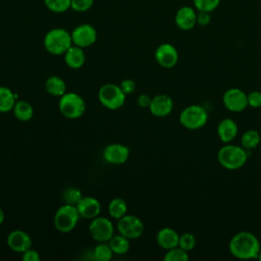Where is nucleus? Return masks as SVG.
Listing matches in <instances>:
<instances>
[{
  "label": "nucleus",
  "mask_w": 261,
  "mask_h": 261,
  "mask_svg": "<svg viewBox=\"0 0 261 261\" xmlns=\"http://www.w3.org/2000/svg\"><path fill=\"white\" fill-rule=\"evenodd\" d=\"M229 251L238 259H257L261 249L258 238L250 231H240L229 241Z\"/></svg>",
  "instance_id": "obj_1"
},
{
  "label": "nucleus",
  "mask_w": 261,
  "mask_h": 261,
  "mask_svg": "<svg viewBox=\"0 0 261 261\" xmlns=\"http://www.w3.org/2000/svg\"><path fill=\"white\" fill-rule=\"evenodd\" d=\"M72 45L71 34L63 28L51 29L44 37V47L53 55L64 54Z\"/></svg>",
  "instance_id": "obj_2"
},
{
  "label": "nucleus",
  "mask_w": 261,
  "mask_h": 261,
  "mask_svg": "<svg viewBox=\"0 0 261 261\" xmlns=\"http://www.w3.org/2000/svg\"><path fill=\"white\" fill-rule=\"evenodd\" d=\"M248 159L247 150L242 146L225 145L221 147L217 153L218 163L226 169L234 170L245 165Z\"/></svg>",
  "instance_id": "obj_3"
},
{
  "label": "nucleus",
  "mask_w": 261,
  "mask_h": 261,
  "mask_svg": "<svg viewBox=\"0 0 261 261\" xmlns=\"http://www.w3.org/2000/svg\"><path fill=\"white\" fill-rule=\"evenodd\" d=\"M208 121L207 110L198 104H192L182 109L179 114V122L190 130H197L203 127Z\"/></svg>",
  "instance_id": "obj_4"
},
{
  "label": "nucleus",
  "mask_w": 261,
  "mask_h": 261,
  "mask_svg": "<svg viewBox=\"0 0 261 261\" xmlns=\"http://www.w3.org/2000/svg\"><path fill=\"white\" fill-rule=\"evenodd\" d=\"M80 216L76 206L64 204L55 212L54 226L60 232H69L76 226Z\"/></svg>",
  "instance_id": "obj_5"
},
{
  "label": "nucleus",
  "mask_w": 261,
  "mask_h": 261,
  "mask_svg": "<svg viewBox=\"0 0 261 261\" xmlns=\"http://www.w3.org/2000/svg\"><path fill=\"white\" fill-rule=\"evenodd\" d=\"M126 95L123 93L121 88L115 84H105L103 85L98 92V99L100 103L110 109L116 110L120 108L124 102Z\"/></svg>",
  "instance_id": "obj_6"
},
{
  "label": "nucleus",
  "mask_w": 261,
  "mask_h": 261,
  "mask_svg": "<svg viewBox=\"0 0 261 261\" xmlns=\"http://www.w3.org/2000/svg\"><path fill=\"white\" fill-rule=\"evenodd\" d=\"M58 108L63 116L74 119L84 114L86 103L80 95L75 93H65L59 99Z\"/></svg>",
  "instance_id": "obj_7"
},
{
  "label": "nucleus",
  "mask_w": 261,
  "mask_h": 261,
  "mask_svg": "<svg viewBox=\"0 0 261 261\" xmlns=\"http://www.w3.org/2000/svg\"><path fill=\"white\" fill-rule=\"evenodd\" d=\"M117 229L120 234L127 239H138L144 232V224L139 217L125 214L118 219Z\"/></svg>",
  "instance_id": "obj_8"
},
{
  "label": "nucleus",
  "mask_w": 261,
  "mask_h": 261,
  "mask_svg": "<svg viewBox=\"0 0 261 261\" xmlns=\"http://www.w3.org/2000/svg\"><path fill=\"white\" fill-rule=\"evenodd\" d=\"M89 231L92 238L98 242H108L114 232L112 222L106 217H95L89 225Z\"/></svg>",
  "instance_id": "obj_9"
},
{
  "label": "nucleus",
  "mask_w": 261,
  "mask_h": 261,
  "mask_svg": "<svg viewBox=\"0 0 261 261\" xmlns=\"http://www.w3.org/2000/svg\"><path fill=\"white\" fill-rule=\"evenodd\" d=\"M70 34L72 44L83 49L92 46L97 40V31L89 23H82L75 27Z\"/></svg>",
  "instance_id": "obj_10"
},
{
  "label": "nucleus",
  "mask_w": 261,
  "mask_h": 261,
  "mask_svg": "<svg viewBox=\"0 0 261 261\" xmlns=\"http://www.w3.org/2000/svg\"><path fill=\"white\" fill-rule=\"evenodd\" d=\"M223 105L232 112L243 111L248 106L247 94L239 88H230L226 90L222 97Z\"/></svg>",
  "instance_id": "obj_11"
},
{
  "label": "nucleus",
  "mask_w": 261,
  "mask_h": 261,
  "mask_svg": "<svg viewBox=\"0 0 261 261\" xmlns=\"http://www.w3.org/2000/svg\"><path fill=\"white\" fill-rule=\"evenodd\" d=\"M155 59L160 66L171 68L178 61V52L173 45L163 43L157 47L155 51Z\"/></svg>",
  "instance_id": "obj_12"
},
{
  "label": "nucleus",
  "mask_w": 261,
  "mask_h": 261,
  "mask_svg": "<svg viewBox=\"0 0 261 261\" xmlns=\"http://www.w3.org/2000/svg\"><path fill=\"white\" fill-rule=\"evenodd\" d=\"M129 157L128 147L122 144H109L103 150V158L111 164H122Z\"/></svg>",
  "instance_id": "obj_13"
},
{
  "label": "nucleus",
  "mask_w": 261,
  "mask_h": 261,
  "mask_svg": "<svg viewBox=\"0 0 261 261\" xmlns=\"http://www.w3.org/2000/svg\"><path fill=\"white\" fill-rule=\"evenodd\" d=\"M173 108V101L170 96L165 94H159L152 98L149 106L150 112L157 117L167 116Z\"/></svg>",
  "instance_id": "obj_14"
},
{
  "label": "nucleus",
  "mask_w": 261,
  "mask_h": 261,
  "mask_svg": "<svg viewBox=\"0 0 261 261\" xmlns=\"http://www.w3.org/2000/svg\"><path fill=\"white\" fill-rule=\"evenodd\" d=\"M7 245L12 251L23 253L32 247V239L25 231L15 229L7 236Z\"/></svg>",
  "instance_id": "obj_15"
},
{
  "label": "nucleus",
  "mask_w": 261,
  "mask_h": 261,
  "mask_svg": "<svg viewBox=\"0 0 261 261\" xmlns=\"http://www.w3.org/2000/svg\"><path fill=\"white\" fill-rule=\"evenodd\" d=\"M174 21L180 30H192L197 23V13L193 7L182 6L176 11Z\"/></svg>",
  "instance_id": "obj_16"
},
{
  "label": "nucleus",
  "mask_w": 261,
  "mask_h": 261,
  "mask_svg": "<svg viewBox=\"0 0 261 261\" xmlns=\"http://www.w3.org/2000/svg\"><path fill=\"white\" fill-rule=\"evenodd\" d=\"M76 208L82 217L93 219L99 215L101 211V204L96 198L86 196L81 199V201L76 205Z\"/></svg>",
  "instance_id": "obj_17"
},
{
  "label": "nucleus",
  "mask_w": 261,
  "mask_h": 261,
  "mask_svg": "<svg viewBox=\"0 0 261 261\" xmlns=\"http://www.w3.org/2000/svg\"><path fill=\"white\" fill-rule=\"evenodd\" d=\"M156 242L161 248L169 250L178 246L179 234L170 227H163L157 232Z\"/></svg>",
  "instance_id": "obj_18"
},
{
  "label": "nucleus",
  "mask_w": 261,
  "mask_h": 261,
  "mask_svg": "<svg viewBox=\"0 0 261 261\" xmlns=\"http://www.w3.org/2000/svg\"><path fill=\"white\" fill-rule=\"evenodd\" d=\"M217 135L221 142L230 143L238 135V125L231 118L222 119L217 125Z\"/></svg>",
  "instance_id": "obj_19"
},
{
  "label": "nucleus",
  "mask_w": 261,
  "mask_h": 261,
  "mask_svg": "<svg viewBox=\"0 0 261 261\" xmlns=\"http://www.w3.org/2000/svg\"><path fill=\"white\" fill-rule=\"evenodd\" d=\"M86 60V55L83 48L72 45L65 53H64V61L66 65L72 69L81 68Z\"/></svg>",
  "instance_id": "obj_20"
},
{
  "label": "nucleus",
  "mask_w": 261,
  "mask_h": 261,
  "mask_svg": "<svg viewBox=\"0 0 261 261\" xmlns=\"http://www.w3.org/2000/svg\"><path fill=\"white\" fill-rule=\"evenodd\" d=\"M45 89L48 94L54 97H61L65 94L66 85L61 77L57 75H52L49 76L45 82Z\"/></svg>",
  "instance_id": "obj_21"
},
{
  "label": "nucleus",
  "mask_w": 261,
  "mask_h": 261,
  "mask_svg": "<svg viewBox=\"0 0 261 261\" xmlns=\"http://www.w3.org/2000/svg\"><path fill=\"white\" fill-rule=\"evenodd\" d=\"M17 95L9 88L0 86V112H8L13 109Z\"/></svg>",
  "instance_id": "obj_22"
},
{
  "label": "nucleus",
  "mask_w": 261,
  "mask_h": 261,
  "mask_svg": "<svg viewBox=\"0 0 261 261\" xmlns=\"http://www.w3.org/2000/svg\"><path fill=\"white\" fill-rule=\"evenodd\" d=\"M108 244L114 254L117 255H123L126 254L129 250V239L126 237L118 233V234H113L112 238L108 241Z\"/></svg>",
  "instance_id": "obj_23"
},
{
  "label": "nucleus",
  "mask_w": 261,
  "mask_h": 261,
  "mask_svg": "<svg viewBox=\"0 0 261 261\" xmlns=\"http://www.w3.org/2000/svg\"><path fill=\"white\" fill-rule=\"evenodd\" d=\"M14 116L20 121H28L33 117L34 109L32 105L27 101H17L13 107Z\"/></svg>",
  "instance_id": "obj_24"
},
{
  "label": "nucleus",
  "mask_w": 261,
  "mask_h": 261,
  "mask_svg": "<svg viewBox=\"0 0 261 261\" xmlns=\"http://www.w3.org/2000/svg\"><path fill=\"white\" fill-rule=\"evenodd\" d=\"M261 142V136L256 129L246 130L241 138V146L248 150H253L259 146Z\"/></svg>",
  "instance_id": "obj_25"
},
{
  "label": "nucleus",
  "mask_w": 261,
  "mask_h": 261,
  "mask_svg": "<svg viewBox=\"0 0 261 261\" xmlns=\"http://www.w3.org/2000/svg\"><path fill=\"white\" fill-rule=\"evenodd\" d=\"M127 212V204L121 198H114L108 204V213L112 218L119 219Z\"/></svg>",
  "instance_id": "obj_26"
},
{
  "label": "nucleus",
  "mask_w": 261,
  "mask_h": 261,
  "mask_svg": "<svg viewBox=\"0 0 261 261\" xmlns=\"http://www.w3.org/2000/svg\"><path fill=\"white\" fill-rule=\"evenodd\" d=\"M112 254L109 244H105V242L98 244L93 251V257L97 261H109L112 258Z\"/></svg>",
  "instance_id": "obj_27"
},
{
  "label": "nucleus",
  "mask_w": 261,
  "mask_h": 261,
  "mask_svg": "<svg viewBox=\"0 0 261 261\" xmlns=\"http://www.w3.org/2000/svg\"><path fill=\"white\" fill-rule=\"evenodd\" d=\"M83 198V195L81 191L75 187H69L66 188L62 193V199L65 204L76 206L81 199Z\"/></svg>",
  "instance_id": "obj_28"
},
{
  "label": "nucleus",
  "mask_w": 261,
  "mask_h": 261,
  "mask_svg": "<svg viewBox=\"0 0 261 261\" xmlns=\"http://www.w3.org/2000/svg\"><path fill=\"white\" fill-rule=\"evenodd\" d=\"M45 6L52 12L62 13L71 7V0H44Z\"/></svg>",
  "instance_id": "obj_29"
},
{
  "label": "nucleus",
  "mask_w": 261,
  "mask_h": 261,
  "mask_svg": "<svg viewBox=\"0 0 261 261\" xmlns=\"http://www.w3.org/2000/svg\"><path fill=\"white\" fill-rule=\"evenodd\" d=\"M163 259H164V261H188L189 255L186 250H184L179 246H177V247L167 250Z\"/></svg>",
  "instance_id": "obj_30"
},
{
  "label": "nucleus",
  "mask_w": 261,
  "mask_h": 261,
  "mask_svg": "<svg viewBox=\"0 0 261 261\" xmlns=\"http://www.w3.org/2000/svg\"><path fill=\"white\" fill-rule=\"evenodd\" d=\"M193 3L198 11L212 12L220 4V0H193Z\"/></svg>",
  "instance_id": "obj_31"
},
{
  "label": "nucleus",
  "mask_w": 261,
  "mask_h": 261,
  "mask_svg": "<svg viewBox=\"0 0 261 261\" xmlns=\"http://www.w3.org/2000/svg\"><path fill=\"white\" fill-rule=\"evenodd\" d=\"M178 246L186 250L187 252L191 251L194 249V247L196 246V238L193 233L191 232H185L179 236V243Z\"/></svg>",
  "instance_id": "obj_32"
},
{
  "label": "nucleus",
  "mask_w": 261,
  "mask_h": 261,
  "mask_svg": "<svg viewBox=\"0 0 261 261\" xmlns=\"http://www.w3.org/2000/svg\"><path fill=\"white\" fill-rule=\"evenodd\" d=\"M94 4V0H71V9L76 12H85Z\"/></svg>",
  "instance_id": "obj_33"
},
{
  "label": "nucleus",
  "mask_w": 261,
  "mask_h": 261,
  "mask_svg": "<svg viewBox=\"0 0 261 261\" xmlns=\"http://www.w3.org/2000/svg\"><path fill=\"white\" fill-rule=\"evenodd\" d=\"M247 100L248 105L253 108H259L261 107V92L259 91H253L247 94Z\"/></svg>",
  "instance_id": "obj_34"
},
{
  "label": "nucleus",
  "mask_w": 261,
  "mask_h": 261,
  "mask_svg": "<svg viewBox=\"0 0 261 261\" xmlns=\"http://www.w3.org/2000/svg\"><path fill=\"white\" fill-rule=\"evenodd\" d=\"M119 87L121 88V90L123 91V93L125 95H129V94L135 92V90H136V83L132 79H124L123 81H121Z\"/></svg>",
  "instance_id": "obj_35"
},
{
  "label": "nucleus",
  "mask_w": 261,
  "mask_h": 261,
  "mask_svg": "<svg viewBox=\"0 0 261 261\" xmlns=\"http://www.w3.org/2000/svg\"><path fill=\"white\" fill-rule=\"evenodd\" d=\"M211 15L208 11H198L197 13V23L201 27H206L210 23Z\"/></svg>",
  "instance_id": "obj_36"
},
{
  "label": "nucleus",
  "mask_w": 261,
  "mask_h": 261,
  "mask_svg": "<svg viewBox=\"0 0 261 261\" xmlns=\"http://www.w3.org/2000/svg\"><path fill=\"white\" fill-rule=\"evenodd\" d=\"M22 260L23 261H40L41 257L37 251L30 248L29 250L22 253Z\"/></svg>",
  "instance_id": "obj_37"
},
{
  "label": "nucleus",
  "mask_w": 261,
  "mask_h": 261,
  "mask_svg": "<svg viewBox=\"0 0 261 261\" xmlns=\"http://www.w3.org/2000/svg\"><path fill=\"white\" fill-rule=\"evenodd\" d=\"M151 100H152V98H151L149 95H147V94H141V95L138 97L137 102H138V105H139L140 107H143V108L148 107V108H149V106H150V104H151Z\"/></svg>",
  "instance_id": "obj_38"
},
{
  "label": "nucleus",
  "mask_w": 261,
  "mask_h": 261,
  "mask_svg": "<svg viewBox=\"0 0 261 261\" xmlns=\"http://www.w3.org/2000/svg\"><path fill=\"white\" fill-rule=\"evenodd\" d=\"M3 221H4V212H3V210L0 208V224H2Z\"/></svg>",
  "instance_id": "obj_39"
},
{
  "label": "nucleus",
  "mask_w": 261,
  "mask_h": 261,
  "mask_svg": "<svg viewBox=\"0 0 261 261\" xmlns=\"http://www.w3.org/2000/svg\"><path fill=\"white\" fill-rule=\"evenodd\" d=\"M257 259H259V260L261 261V249H260V251H259V254H258V257H257Z\"/></svg>",
  "instance_id": "obj_40"
}]
</instances>
